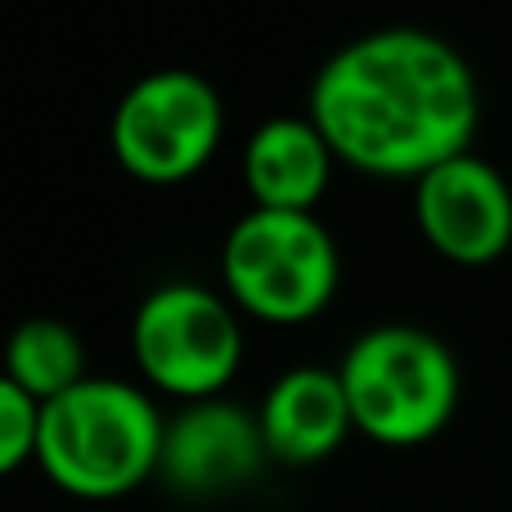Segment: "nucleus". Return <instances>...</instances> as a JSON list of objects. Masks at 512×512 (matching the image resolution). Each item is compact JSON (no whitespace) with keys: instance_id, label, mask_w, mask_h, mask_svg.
I'll use <instances>...</instances> for the list:
<instances>
[{"instance_id":"39448f33","label":"nucleus","mask_w":512,"mask_h":512,"mask_svg":"<svg viewBox=\"0 0 512 512\" xmlns=\"http://www.w3.org/2000/svg\"><path fill=\"white\" fill-rule=\"evenodd\" d=\"M243 315L221 288L167 279L144 292L131 315V355L153 391L194 405L225 396L243 369Z\"/></svg>"},{"instance_id":"9d476101","label":"nucleus","mask_w":512,"mask_h":512,"mask_svg":"<svg viewBox=\"0 0 512 512\" xmlns=\"http://www.w3.org/2000/svg\"><path fill=\"white\" fill-rule=\"evenodd\" d=\"M337 153L306 113L270 117L243 144V185L252 207L270 212H315L333 185Z\"/></svg>"},{"instance_id":"f257e3e1","label":"nucleus","mask_w":512,"mask_h":512,"mask_svg":"<svg viewBox=\"0 0 512 512\" xmlns=\"http://www.w3.org/2000/svg\"><path fill=\"white\" fill-rule=\"evenodd\" d=\"M306 117L360 176L418 180L472 149L481 86L459 45L432 27H373L319 63Z\"/></svg>"},{"instance_id":"9b49d317","label":"nucleus","mask_w":512,"mask_h":512,"mask_svg":"<svg viewBox=\"0 0 512 512\" xmlns=\"http://www.w3.org/2000/svg\"><path fill=\"white\" fill-rule=\"evenodd\" d=\"M0 373L14 378L36 405H50L54 396L90 378L77 328L54 315H32L14 324V333L5 337V369Z\"/></svg>"},{"instance_id":"0eeeda50","label":"nucleus","mask_w":512,"mask_h":512,"mask_svg":"<svg viewBox=\"0 0 512 512\" xmlns=\"http://www.w3.org/2000/svg\"><path fill=\"white\" fill-rule=\"evenodd\" d=\"M414 221L436 256L490 265L512 248V185L495 162L468 149L414 180Z\"/></svg>"},{"instance_id":"1a4fd4ad","label":"nucleus","mask_w":512,"mask_h":512,"mask_svg":"<svg viewBox=\"0 0 512 512\" xmlns=\"http://www.w3.org/2000/svg\"><path fill=\"white\" fill-rule=\"evenodd\" d=\"M256 423H261L270 463H283V468H315L333 459L355 432L342 378L324 364H297L279 373L256 405Z\"/></svg>"},{"instance_id":"f8f14e48","label":"nucleus","mask_w":512,"mask_h":512,"mask_svg":"<svg viewBox=\"0 0 512 512\" xmlns=\"http://www.w3.org/2000/svg\"><path fill=\"white\" fill-rule=\"evenodd\" d=\"M36 436H41V405L0 373V477H14L23 463H36Z\"/></svg>"},{"instance_id":"7ed1b4c3","label":"nucleus","mask_w":512,"mask_h":512,"mask_svg":"<svg viewBox=\"0 0 512 512\" xmlns=\"http://www.w3.org/2000/svg\"><path fill=\"white\" fill-rule=\"evenodd\" d=\"M337 378L351 400L355 432L387 450L436 441L454 423L463 396V373L450 342L418 324L364 328L346 346Z\"/></svg>"},{"instance_id":"f03ea898","label":"nucleus","mask_w":512,"mask_h":512,"mask_svg":"<svg viewBox=\"0 0 512 512\" xmlns=\"http://www.w3.org/2000/svg\"><path fill=\"white\" fill-rule=\"evenodd\" d=\"M167 418L144 387L126 378L77 382L41 405L36 468L54 490L86 504H108L158 477Z\"/></svg>"},{"instance_id":"6e6552de","label":"nucleus","mask_w":512,"mask_h":512,"mask_svg":"<svg viewBox=\"0 0 512 512\" xmlns=\"http://www.w3.org/2000/svg\"><path fill=\"white\" fill-rule=\"evenodd\" d=\"M270 463L256 409L225 396L180 405L162 432L158 477L185 499H221L252 486Z\"/></svg>"},{"instance_id":"20e7f679","label":"nucleus","mask_w":512,"mask_h":512,"mask_svg":"<svg viewBox=\"0 0 512 512\" xmlns=\"http://www.w3.org/2000/svg\"><path fill=\"white\" fill-rule=\"evenodd\" d=\"M342 283V252L315 212L248 207L221 243V292L270 328L319 319Z\"/></svg>"},{"instance_id":"423d86ee","label":"nucleus","mask_w":512,"mask_h":512,"mask_svg":"<svg viewBox=\"0 0 512 512\" xmlns=\"http://www.w3.org/2000/svg\"><path fill=\"white\" fill-rule=\"evenodd\" d=\"M225 140L221 90L194 68L144 72L117 99L108 144L117 167L140 185H185L216 158Z\"/></svg>"}]
</instances>
